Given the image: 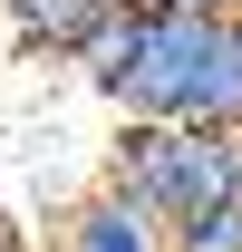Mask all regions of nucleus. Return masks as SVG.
Listing matches in <instances>:
<instances>
[{
  "instance_id": "nucleus-6",
  "label": "nucleus",
  "mask_w": 242,
  "mask_h": 252,
  "mask_svg": "<svg viewBox=\"0 0 242 252\" xmlns=\"http://www.w3.org/2000/svg\"><path fill=\"white\" fill-rule=\"evenodd\" d=\"M175 252H242V204H223V214H204V223H184Z\"/></svg>"
},
{
  "instance_id": "nucleus-1",
  "label": "nucleus",
  "mask_w": 242,
  "mask_h": 252,
  "mask_svg": "<svg viewBox=\"0 0 242 252\" xmlns=\"http://www.w3.org/2000/svg\"><path fill=\"white\" fill-rule=\"evenodd\" d=\"M213 39H223V10L136 0L117 59L97 68V97H107L126 126H194V97H204V68H213Z\"/></svg>"
},
{
  "instance_id": "nucleus-2",
  "label": "nucleus",
  "mask_w": 242,
  "mask_h": 252,
  "mask_svg": "<svg viewBox=\"0 0 242 252\" xmlns=\"http://www.w3.org/2000/svg\"><path fill=\"white\" fill-rule=\"evenodd\" d=\"M107 185H126L136 204H155L184 233V223H204V214L233 204L242 136H213V126H126L117 156H107Z\"/></svg>"
},
{
  "instance_id": "nucleus-9",
  "label": "nucleus",
  "mask_w": 242,
  "mask_h": 252,
  "mask_svg": "<svg viewBox=\"0 0 242 252\" xmlns=\"http://www.w3.org/2000/svg\"><path fill=\"white\" fill-rule=\"evenodd\" d=\"M233 204H242V185H233Z\"/></svg>"
},
{
  "instance_id": "nucleus-5",
  "label": "nucleus",
  "mask_w": 242,
  "mask_h": 252,
  "mask_svg": "<svg viewBox=\"0 0 242 252\" xmlns=\"http://www.w3.org/2000/svg\"><path fill=\"white\" fill-rule=\"evenodd\" d=\"M194 126H213V136H242V10H223V39H213L204 97H194Z\"/></svg>"
},
{
  "instance_id": "nucleus-4",
  "label": "nucleus",
  "mask_w": 242,
  "mask_h": 252,
  "mask_svg": "<svg viewBox=\"0 0 242 252\" xmlns=\"http://www.w3.org/2000/svg\"><path fill=\"white\" fill-rule=\"evenodd\" d=\"M59 252H175V223L136 204L126 185H97L59 214Z\"/></svg>"
},
{
  "instance_id": "nucleus-7",
  "label": "nucleus",
  "mask_w": 242,
  "mask_h": 252,
  "mask_svg": "<svg viewBox=\"0 0 242 252\" xmlns=\"http://www.w3.org/2000/svg\"><path fill=\"white\" fill-rule=\"evenodd\" d=\"M184 10H233V0H184Z\"/></svg>"
},
{
  "instance_id": "nucleus-8",
  "label": "nucleus",
  "mask_w": 242,
  "mask_h": 252,
  "mask_svg": "<svg viewBox=\"0 0 242 252\" xmlns=\"http://www.w3.org/2000/svg\"><path fill=\"white\" fill-rule=\"evenodd\" d=\"M0 252H20V233H10V223H0Z\"/></svg>"
},
{
  "instance_id": "nucleus-3",
  "label": "nucleus",
  "mask_w": 242,
  "mask_h": 252,
  "mask_svg": "<svg viewBox=\"0 0 242 252\" xmlns=\"http://www.w3.org/2000/svg\"><path fill=\"white\" fill-rule=\"evenodd\" d=\"M126 20H136V0H10V30L30 59H68V68H107L117 59Z\"/></svg>"
}]
</instances>
